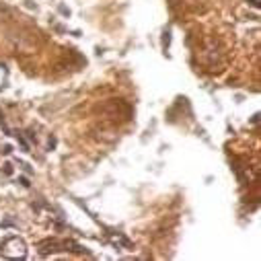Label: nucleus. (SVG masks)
I'll return each mask as SVG.
<instances>
[{
  "mask_svg": "<svg viewBox=\"0 0 261 261\" xmlns=\"http://www.w3.org/2000/svg\"><path fill=\"white\" fill-rule=\"evenodd\" d=\"M249 5H251L253 9H259V7H261V0H249Z\"/></svg>",
  "mask_w": 261,
  "mask_h": 261,
  "instance_id": "3",
  "label": "nucleus"
},
{
  "mask_svg": "<svg viewBox=\"0 0 261 261\" xmlns=\"http://www.w3.org/2000/svg\"><path fill=\"white\" fill-rule=\"evenodd\" d=\"M0 251L9 259H25L27 257V245L21 237H9L3 243V247H0Z\"/></svg>",
  "mask_w": 261,
  "mask_h": 261,
  "instance_id": "1",
  "label": "nucleus"
},
{
  "mask_svg": "<svg viewBox=\"0 0 261 261\" xmlns=\"http://www.w3.org/2000/svg\"><path fill=\"white\" fill-rule=\"evenodd\" d=\"M7 81H9V70H7L5 64H0V89L7 87Z\"/></svg>",
  "mask_w": 261,
  "mask_h": 261,
  "instance_id": "2",
  "label": "nucleus"
}]
</instances>
